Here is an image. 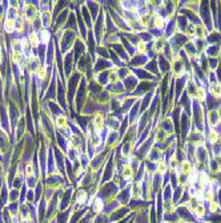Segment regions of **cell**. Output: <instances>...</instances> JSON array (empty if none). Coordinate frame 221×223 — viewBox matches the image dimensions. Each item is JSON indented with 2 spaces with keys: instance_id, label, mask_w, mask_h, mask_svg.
Here are the masks:
<instances>
[{
  "instance_id": "obj_17",
  "label": "cell",
  "mask_w": 221,
  "mask_h": 223,
  "mask_svg": "<svg viewBox=\"0 0 221 223\" xmlns=\"http://www.w3.org/2000/svg\"><path fill=\"white\" fill-rule=\"evenodd\" d=\"M28 40H29V43H31V46H32V47H38V44H39V36L36 35V33H31Z\"/></svg>"
},
{
  "instance_id": "obj_14",
  "label": "cell",
  "mask_w": 221,
  "mask_h": 223,
  "mask_svg": "<svg viewBox=\"0 0 221 223\" xmlns=\"http://www.w3.org/2000/svg\"><path fill=\"white\" fill-rule=\"evenodd\" d=\"M56 126L61 130H65L67 127H68V120H67V118L65 116H59L56 119Z\"/></svg>"
},
{
  "instance_id": "obj_25",
  "label": "cell",
  "mask_w": 221,
  "mask_h": 223,
  "mask_svg": "<svg viewBox=\"0 0 221 223\" xmlns=\"http://www.w3.org/2000/svg\"><path fill=\"white\" fill-rule=\"evenodd\" d=\"M216 110H217V114H219V116H220V119H221V104L216 108Z\"/></svg>"
},
{
  "instance_id": "obj_6",
  "label": "cell",
  "mask_w": 221,
  "mask_h": 223,
  "mask_svg": "<svg viewBox=\"0 0 221 223\" xmlns=\"http://www.w3.org/2000/svg\"><path fill=\"white\" fill-rule=\"evenodd\" d=\"M193 172V165L189 160H184V162L180 163V174L189 176Z\"/></svg>"
},
{
  "instance_id": "obj_20",
  "label": "cell",
  "mask_w": 221,
  "mask_h": 223,
  "mask_svg": "<svg viewBox=\"0 0 221 223\" xmlns=\"http://www.w3.org/2000/svg\"><path fill=\"white\" fill-rule=\"evenodd\" d=\"M32 174H33V165H32V163H29V165H27V167H26V175L31 176Z\"/></svg>"
},
{
  "instance_id": "obj_15",
  "label": "cell",
  "mask_w": 221,
  "mask_h": 223,
  "mask_svg": "<svg viewBox=\"0 0 221 223\" xmlns=\"http://www.w3.org/2000/svg\"><path fill=\"white\" fill-rule=\"evenodd\" d=\"M12 60H14L16 64H20L21 61H23V55H21V52H19V51L12 52Z\"/></svg>"
},
{
  "instance_id": "obj_5",
  "label": "cell",
  "mask_w": 221,
  "mask_h": 223,
  "mask_svg": "<svg viewBox=\"0 0 221 223\" xmlns=\"http://www.w3.org/2000/svg\"><path fill=\"white\" fill-rule=\"evenodd\" d=\"M209 92H210L212 98L220 100L221 99V83H219V82L210 83L209 84Z\"/></svg>"
},
{
  "instance_id": "obj_7",
  "label": "cell",
  "mask_w": 221,
  "mask_h": 223,
  "mask_svg": "<svg viewBox=\"0 0 221 223\" xmlns=\"http://www.w3.org/2000/svg\"><path fill=\"white\" fill-rule=\"evenodd\" d=\"M157 64H159V70H160L161 74H167L168 71L171 70V61L167 60L162 55H160V58H159Z\"/></svg>"
},
{
  "instance_id": "obj_24",
  "label": "cell",
  "mask_w": 221,
  "mask_h": 223,
  "mask_svg": "<svg viewBox=\"0 0 221 223\" xmlns=\"http://www.w3.org/2000/svg\"><path fill=\"white\" fill-rule=\"evenodd\" d=\"M101 209H103V203H101V200L97 199L96 202H95V210H96V211H100Z\"/></svg>"
},
{
  "instance_id": "obj_1",
  "label": "cell",
  "mask_w": 221,
  "mask_h": 223,
  "mask_svg": "<svg viewBox=\"0 0 221 223\" xmlns=\"http://www.w3.org/2000/svg\"><path fill=\"white\" fill-rule=\"evenodd\" d=\"M207 119H208V124H209L212 128L220 126L221 124V119L217 114V110H210L207 112Z\"/></svg>"
},
{
  "instance_id": "obj_12",
  "label": "cell",
  "mask_w": 221,
  "mask_h": 223,
  "mask_svg": "<svg viewBox=\"0 0 221 223\" xmlns=\"http://www.w3.org/2000/svg\"><path fill=\"white\" fill-rule=\"evenodd\" d=\"M4 30L7 31L8 33L14 32V31L16 30V21L12 20V19H7V20H5V23H4Z\"/></svg>"
},
{
  "instance_id": "obj_16",
  "label": "cell",
  "mask_w": 221,
  "mask_h": 223,
  "mask_svg": "<svg viewBox=\"0 0 221 223\" xmlns=\"http://www.w3.org/2000/svg\"><path fill=\"white\" fill-rule=\"evenodd\" d=\"M193 211H195V215H196V216H198V218H202V216L205 215V207L202 206V204H198V206L196 207Z\"/></svg>"
},
{
  "instance_id": "obj_22",
  "label": "cell",
  "mask_w": 221,
  "mask_h": 223,
  "mask_svg": "<svg viewBox=\"0 0 221 223\" xmlns=\"http://www.w3.org/2000/svg\"><path fill=\"white\" fill-rule=\"evenodd\" d=\"M41 38H43V43H47L48 39H50V33L47 32V31H41Z\"/></svg>"
},
{
  "instance_id": "obj_4",
  "label": "cell",
  "mask_w": 221,
  "mask_h": 223,
  "mask_svg": "<svg viewBox=\"0 0 221 223\" xmlns=\"http://www.w3.org/2000/svg\"><path fill=\"white\" fill-rule=\"evenodd\" d=\"M148 61H149V58L147 55H136L131 60V66H133L135 68H140L141 66H145Z\"/></svg>"
},
{
  "instance_id": "obj_19",
  "label": "cell",
  "mask_w": 221,
  "mask_h": 223,
  "mask_svg": "<svg viewBox=\"0 0 221 223\" xmlns=\"http://www.w3.org/2000/svg\"><path fill=\"white\" fill-rule=\"evenodd\" d=\"M36 74H38V76H39L40 79H44V78H45V74H47V70H45L44 67H40V68L38 70V72H36Z\"/></svg>"
},
{
  "instance_id": "obj_10",
  "label": "cell",
  "mask_w": 221,
  "mask_h": 223,
  "mask_svg": "<svg viewBox=\"0 0 221 223\" xmlns=\"http://www.w3.org/2000/svg\"><path fill=\"white\" fill-rule=\"evenodd\" d=\"M219 139H221V135H220V132L217 131L216 128H210V131H209V134H208V142H209L210 144H213V143H216Z\"/></svg>"
},
{
  "instance_id": "obj_3",
  "label": "cell",
  "mask_w": 221,
  "mask_h": 223,
  "mask_svg": "<svg viewBox=\"0 0 221 223\" xmlns=\"http://www.w3.org/2000/svg\"><path fill=\"white\" fill-rule=\"evenodd\" d=\"M123 84H124V88L127 90V91H133V90H136L137 86H139V80H137L136 76L129 75L127 79H124Z\"/></svg>"
},
{
  "instance_id": "obj_11",
  "label": "cell",
  "mask_w": 221,
  "mask_h": 223,
  "mask_svg": "<svg viewBox=\"0 0 221 223\" xmlns=\"http://www.w3.org/2000/svg\"><path fill=\"white\" fill-rule=\"evenodd\" d=\"M133 172H135V170L131 167V165L127 163V165L124 166V170H123V178L127 179V181H129V179L133 178V175H135Z\"/></svg>"
},
{
  "instance_id": "obj_23",
  "label": "cell",
  "mask_w": 221,
  "mask_h": 223,
  "mask_svg": "<svg viewBox=\"0 0 221 223\" xmlns=\"http://www.w3.org/2000/svg\"><path fill=\"white\" fill-rule=\"evenodd\" d=\"M209 210H210L212 212H216L217 210H219V204L214 202V200H213V202H210V207H209Z\"/></svg>"
},
{
  "instance_id": "obj_13",
  "label": "cell",
  "mask_w": 221,
  "mask_h": 223,
  "mask_svg": "<svg viewBox=\"0 0 221 223\" xmlns=\"http://www.w3.org/2000/svg\"><path fill=\"white\" fill-rule=\"evenodd\" d=\"M167 165H168V163L165 162L164 159L160 160V162L157 163V167H156V172H157L159 175H164L165 171H167Z\"/></svg>"
},
{
  "instance_id": "obj_9",
  "label": "cell",
  "mask_w": 221,
  "mask_h": 223,
  "mask_svg": "<svg viewBox=\"0 0 221 223\" xmlns=\"http://www.w3.org/2000/svg\"><path fill=\"white\" fill-rule=\"evenodd\" d=\"M196 102H198V103H202V102L207 100V90L204 87H197V91H196Z\"/></svg>"
},
{
  "instance_id": "obj_18",
  "label": "cell",
  "mask_w": 221,
  "mask_h": 223,
  "mask_svg": "<svg viewBox=\"0 0 221 223\" xmlns=\"http://www.w3.org/2000/svg\"><path fill=\"white\" fill-rule=\"evenodd\" d=\"M85 199H87V194L84 191H79L77 193V202L79 203H84Z\"/></svg>"
},
{
  "instance_id": "obj_8",
  "label": "cell",
  "mask_w": 221,
  "mask_h": 223,
  "mask_svg": "<svg viewBox=\"0 0 221 223\" xmlns=\"http://www.w3.org/2000/svg\"><path fill=\"white\" fill-rule=\"evenodd\" d=\"M145 71H148L149 74L153 72V75H156V76L160 75V70H159L157 60H152V59H151V60L145 64Z\"/></svg>"
},
{
  "instance_id": "obj_26",
  "label": "cell",
  "mask_w": 221,
  "mask_h": 223,
  "mask_svg": "<svg viewBox=\"0 0 221 223\" xmlns=\"http://www.w3.org/2000/svg\"><path fill=\"white\" fill-rule=\"evenodd\" d=\"M2 61H3V56H2V52H0V64H2Z\"/></svg>"
},
{
  "instance_id": "obj_21",
  "label": "cell",
  "mask_w": 221,
  "mask_h": 223,
  "mask_svg": "<svg viewBox=\"0 0 221 223\" xmlns=\"http://www.w3.org/2000/svg\"><path fill=\"white\" fill-rule=\"evenodd\" d=\"M16 31L17 32H23L24 31V21L23 20H19L16 23Z\"/></svg>"
},
{
  "instance_id": "obj_2",
  "label": "cell",
  "mask_w": 221,
  "mask_h": 223,
  "mask_svg": "<svg viewBox=\"0 0 221 223\" xmlns=\"http://www.w3.org/2000/svg\"><path fill=\"white\" fill-rule=\"evenodd\" d=\"M93 127H95V132L101 134V131L105 127V119H104L103 114H96V116L93 119Z\"/></svg>"
}]
</instances>
